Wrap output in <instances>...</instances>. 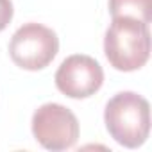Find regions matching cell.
<instances>
[{"label":"cell","mask_w":152,"mask_h":152,"mask_svg":"<svg viewBox=\"0 0 152 152\" xmlns=\"http://www.w3.org/2000/svg\"><path fill=\"white\" fill-rule=\"evenodd\" d=\"M104 122L111 138L127 147H141L150 131V106L147 99L134 91L116 93L106 106Z\"/></svg>","instance_id":"obj_2"},{"label":"cell","mask_w":152,"mask_h":152,"mask_svg":"<svg viewBox=\"0 0 152 152\" xmlns=\"http://www.w3.org/2000/svg\"><path fill=\"white\" fill-rule=\"evenodd\" d=\"M111 16H129L143 23L152 20V0H109Z\"/></svg>","instance_id":"obj_6"},{"label":"cell","mask_w":152,"mask_h":152,"mask_svg":"<svg viewBox=\"0 0 152 152\" xmlns=\"http://www.w3.org/2000/svg\"><path fill=\"white\" fill-rule=\"evenodd\" d=\"M13 2L11 0H0V32H2L13 20Z\"/></svg>","instance_id":"obj_7"},{"label":"cell","mask_w":152,"mask_h":152,"mask_svg":"<svg viewBox=\"0 0 152 152\" xmlns=\"http://www.w3.org/2000/svg\"><path fill=\"white\" fill-rule=\"evenodd\" d=\"M59 50L57 34L41 23H25L11 38L9 56L23 70H41L48 66Z\"/></svg>","instance_id":"obj_3"},{"label":"cell","mask_w":152,"mask_h":152,"mask_svg":"<svg viewBox=\"0 0 152 152\" xmlns=\"http://www.w3.org/2000/svg\"><path fill=\"white\" fill-rule=\"evenodd\" d=\"M104 52L109 64L120 72L141 68L150 56L148 23L129 16H115L106 31Z\"/></svg>","instance_id":"obj_1"},{"label":"cell","mask_w":152,"mask_h":152,"mask_svg":"<svg viewBox=\"0 0 152 152\" xmlns=\"http://www.w3.org/2000/svg\"><path fill=\"white\" fill-rule=\"evenodd\" d=\"M32 134L36 141L48 150H66L77 143L79 122L61 104H43L32 116Z\"/></svg>","instance_id":"obj_4"},{"label":"cell","mask_w":152,"mask_h":152,"mask_svg":"<svg viewBox=\"0 0 152 152\" xmlns=\"http://www.w3.org/2000/svg\"><path fill=\"white\" fill-rule=\"evenodd\" d=\"M104 83L102 66L90 56L75 54L66 57L56 72V86L70 99H88Z\"/></svg>","instance_id":"obj_5"}]
</instances>
